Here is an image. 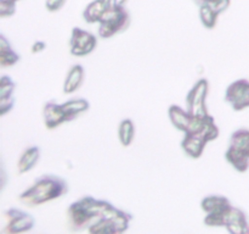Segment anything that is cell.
Returning <instances> with one entry per match:
<instances>
[{
  "instance_id": "6da1fadb",
  "label": "cell",
  "mask_w": 249,
  "mask_h": 234,
  "mask_svg": "<svg viewBox=\"0 0 249 234\" xmlns=\"http://www.w3.org/2000/svg\"><path fill=\"white\" fill-rule=\"evenodd\" d=\"M67 192L68 184L63 178L55 175H43L19 195L18 200L26 206L34 207L63 196Z\"/></svg>"
},
{
  "instance_id": "7a4b0ae2",
  "label": "cell",
  "mask_w": 249,
  "mask_h": 234,
  "mask_svg": "<svg viewBox=\"0 0 249 234\" xmlns=\"http://www.w3.org/2000/svg\"><path fill=\"white\" fill-rule=\"evenodd\" d=\"M111 205L106 200H96L91 195L72 202L67 209L68 227L71 231L78 232L88 229L94 222L101 218L105 210Z\"/></svg>"
},
{
  "instance_id": "3957f363",
  "label": "cell",
  "mask_w": 249,
  "mask_h": 234,
  "mask_svg": "<svg viewBox=\"0 0 249 234\" xmlns=\"http://www.w3.org/2000/svg\"><path fill=\"white\" fill-rule=\"evenodd\" d=\"M130 22V14L125 7L112 5L100 20L99 37L102 39H108L122 33L129 28Z\"/></svg>"
},
{
  "instance_id": "277c9868",
  "label": "cell",
  "mask_w": 249,
  "mask_h": 234,
  "mask_svg": "<svg viewBox=\"0 0 249 234\" xmlns=\"http://www.w3.org/2000/svg\"><path fill=\"white\" fill-rule=\"evenodd\" d=\"M209 90V83L206 78L199 79L196 84L192 87V89L187 93L186 97V107L187 111L192 116L206 117L208 114V110L206 106L207 94Z\"/></svg>"
},
{
  "instance_id": "5b68a950",
  "label": "cell",
  "mask_w": 249,
  "mask_h": 234,
  "mask_svg": "<svg viewBox=\"0 0 249 234\" xmlns=\"http://www.w3.org/2000/svg\"><path fill=\"white\" fill-rule=\"evenodd\" d=\"M5 227L2 233H23L34 227V218L27 212L18 209H10L4 212Z\"/></svg>"
},
{
  "instance_id": "8992f818",
  "label": "cell",
  "mask_w": 249,
  "mask_h": 234,
  "mask_svg": "<svg viewBox=\"0 0 249 234\" xmlns=\"http://www.w3.org/2000/svg\"><path fill=\"white\" fill-rule=\"evenodd\" d=\"M225 101L235 111H242L249 107V80L242 78L231 83L225 92Z\"/></svg>"
},
{
  "instance_id": "52a82bcc",
  "label": "cell",
  "mask_w": 249,
  "mask_h": 234,
  "mask_svg": "<svg viewBox=\"0 0 249 234\" xmlns=\"http://www.w3.org/2000/svg\"><path fill=\"white\" fill-rule=\"evenodd\" d=\"M97 45V39L90 32L74 27L70 40L71 54L74 56H85L92 53Z\"/></svg>"
},
{
  "instance_id": "ba28073f",
  "label": "cell",
  "mask_w": 249,
  "mask_h": 234,
  "mask_svg": "<svg viewBox=\"0 0 249 234\" xmlns=\"http://www.w3.org/2000/svg\"><path fill=\"white\" fill-rule=\"evenodd\" d=\"M43 116L44 123L48 129H55L63 122H67V117L63 111L62 105L56 104V101H53V100H50L44 105Z\"/></svg>"
},
{
  "instance_id": "9c48e42d",
  "label": "cell",
  "mask_w": 249,
  "mask_h": 234,
  "mask_svg": "<svg viewBox=\"0 0 249 234\" xmlns=\"http://www.w3.org/2000/svg\"><path fill=\"white\" fill-rule=\"evenodd\" d=\"M207 141L198 134L185 133L184 139L181 141V148L190 157L199 158L203 154Z\"/></svg>"
},
{
  "instance_id": "30bf717a",
  "label": "cell",
  "mask_w": 249,
  "mask_h": 234,
  "mask_svg": "<svg viewBox=\"0 0 249 234\" xmlns=\"http://www.w3.org/2000/svg\"><path fill=\"white\" fill-rule=\"evenodd\" d=\"M102 217L113 221V223L116 224L118 233H124V232L129 228V223H130V221L133 219L131 214L123 211V210L117 209V207H114L112 204L105 210L104 214H102Z\"/></svg>"
},
{
  "instance_id": "8fae6325",
  "label": "cell",
  "mask_w": 249,
  "mask_h": 234,
  "mask_svg": "<svg viewBox=\"0 0 249 234\" xmlns=\"http://www.w3.org/2000/svg\"><path fill=\"white\" fill-rule=\"evenodd\" d=\"M231 206L230 200L223 195H208L201 201V209L206 214H223Z\"/></svg>"
},
{
  "instance_id": "7c38bea8",
  "label": "cell",
  "mask_w": 249,
  "mask_h": 234,
  "mask_svg": "<svg viewBox=\"0 0 249 234\" xmlns=\"http://www.w3.org/2000/svg\"><path fill=\"white\" fill-rule=\"evenodd\" d=\"M111 6V0H94L85 7L84 12H83V17H84L85 22H88V23H96V22H100L105 12Z\"/></svg>"
},
{
  "instance_id": "4fadbf2b",
  "label": "cell",
  "mask_w": 249,
  "mask_h": 234,
  "mask_svg": "<svg viewBox=\"0 0 249 234\" xmlns=\"http://www.w3.org/2000/svg\"><path fill=\"white\" fill-rule=\"evenodd\" d=\"M225 158L238 172L243 173L249 168V155L245 150L230 145L225 153Z\"/></svg>"
},
{
  "instance_id": "5bb4252c",
  "label": "cell",
  "mask_w": 249,
  "mask_h": 234,
  "mask_svg": "<svg viewBox=\"0 0 249 234\" xmlns=\"http://www.w3.org/2000/svg\"><path fill=\"white\" fill-rule=\"evenodd\" d=\"M84 80V68L82 65H73L68 71L66 77L65 84H63V93L65 94H72L75 90L79 89Z\"/></svg>"
},
{
  "instance_id": "9a60e30c",
  "label": "cell",
  "mask_w": 249,
  "mask_h": 234,
  "mask_svg": "<svg viewBox=\"0 0 249 234\" xmlns=\"http://www.w3.org/2000/svg\"><path fill=\"white\" fill-rule=\"evenodd\" d=\"M168 114H169L170 122L173 123V126L181 132H186L187 127H189L190 121H191L192 115L190 114L187 110H184L182 107H180L179 105H170L169 110H168Z\"/></svg>"
},
{
  "instance_id": "2e32d148",
  "label": "cell",
  "mask_w": 249,
  "mask_h": 234,
  "mask_svg": "<svg viewBox=\"0 0 249 234\" xmlns=\"http://www.w3.org/2000/svg\"><path fill=\"white\" fill-rule=\"evenodd\" d=\"M40 158V149L38 146H29L22 153L21 157L17 162V170L21 173H26L31 171Z\"/></svg>"
},
{
  "instance_id": "e0dca14e",
  "label": "cell",
  "mask_w": 249,
  "mask_h": 234,
  "mask_svg": "<svg viewBox=\"0 0 249 234\" xmlns=\"http://www.w3.org/2000/svg\"><path fill=\"white\" fill-rule=\"evenodd\" d=\"M21 56L12 49L11 44L7 41L4 34L0 36V65L2 68L10 67L17 63Z\"/></svg>"
},
{
  "instance_id": "ac0fdd59",
  "label": "cell",
  "mask_w": 249,
  "mask_h": 234,
  "mask_svg": "<svg viewBox=\"0 0 249 234\" xmlns=\"http://www.w3.org/2000/svg\"><path fill=\"white\" fill-rule=\"evenodd\" d=\"M90 104L88 100L83 99V98H78V99H71L62 104V109L65 111L66 117H67V122L73 121L78 115L83 114V112L89 110Z\"/></svg>"
},
{
  "instance_id": "d6986e66",
  "label": "cell",
  "mask_w": 249,
  "mask_h": 234,
  "mask_svg": "<svg viewBox=\"0 0 249 234\" xmlns=\"http://www.w3.org/2000/svg\"><path fill=\"white\" fill-rule=\"evenodd\" d=\"M119 141L123 146H129L134 140L135 136V126L131 119L125 118L121 122L118 128Z\"/></svg>"
},
{
  "instance_id": "ffe728a7",
  "label": "cell",
  "mask_w": 249,
  "mask_h": 234,
  "mask_svg": "<svg viewBox=\"0 0 249 234\" xmlns=\"http://www.w3.org/2000/svg\"><path fill=\"white\" fill-rule=\"evenodd\" d=\"M88 232L92 234H114L118 233L117 231L116 224L113 223V221L108 218H105V217H101V218L97 219L96 222L91 224V226L88 228Z\"/></svg>"
},
{
  "instance_id": "44dd1931",
  "label": "cell",
  "mask_w": 249,
  "mask_h": 234,
  "mask_svg": "<svg viewBox=\"0 0 249 234\" xmlns=\"http://www.w3.org/2000/svg\"><path fill=\"white\" fill-rule=\"evenodd\" d=\"M219 15L214 11L213 7L208 4H203L199 6V19H201L202 24L206 28L213 29L216 26Z\"/></svg>"
},
{
  "instance_id": "7402d4cb",
  "label": "cell",
  "mask_w": 249,
  "mask_h": 234,
  "mask_svg": "<svg viewBox=\"0 0 249 234\" xmlns=\"http://www.w3.org/2000/svg\"><path fill=\"white\" fill-rule=\"evenodd\" d=\"M198 136H201L202 138L207 141V143L215 140V139L218 138L219 128H218V126L215 124V119H214L213 116H211V115H207V116L204 117L203 129H202V132L198 134Z\"/></svg>"
},
{
  "instance_id": "603a6c76",
  "label": "cell",
  "mask_w": 249,
  "mask_h": 234,
  "mask_svg": "<svg viewBox=\"0 0 249 234\" xmlns=\"http://www.w3.org/2000/svg\"><path fill=\"white\" fill-rule=\"evenodd\" d=\"M230 145L235 146V148L245 150L248 154L249 148V129L248 128H240L235 131L231 136Z\"/></svg>"
},
{
  "instance_id": "cb8c5ba5",
  "label": "cell",
  "mask_w": 249,
  "mask_h": 234,
  "mask_svg": "<svg viewBox=\"0 0 249 234\" xmlns=\"http://www.w3.org/2000/svg\"><path fill=\"white\" fill-rule=\"evenodd\" d=\"M15 88H16V84H15L14 80L9 76H2L1 79H0V99L12 97Z\"/></svg>"
},
{
  "instance_id": "d4e9b609",
  "label": "cell",
  "mask_w": 249,
  "mask_h": 234,
  "mask_svg": "<svg viewBox=\"0 0 249 234\" xmlns=\"http://www.w3.org/2000/svg\"><path fill=\"white\" fill-rule=\"evenodd\" d=\"M225 212H223V214H207V216L204 217V224L208 227H225Z\"/></svg>"
},
{
  "instance_id": "484cf974",
  "label": "cell",
  "mask_w": 249,
  "mask_h": 234,
  "mask_svg": "<svg viewBox=\"0 0 249 234\" xmlns=\"http://www.w3.org/2000/svg\"><path fill=\"white\" fill-rule=\"evenodd\" d=\"M226 229L232 234H249V221L232 222L226 224Z\"/></svg>"
},
{
  "instance_id": "4316f807",
  "label": "cell",
  "mask_w": 249,
  "mask_h": 234,
  "mask_svg": "<svg viewBox=\"0 0 249 234\" xmlns=\"http://www.w3.org/2000/svg\"><path fill=\"white\" fill-rule=\"evenodd\" d=\"M204 126V117L199 116H192L191 121H190L189 127H187L186 132L187 134H199L203 129Z\"/></svg>"
},
{
  "instance_id": "83f0119b",
  "label": "cell",
  "mask_w": 249,
  "mask_h": 234,
  "mask_svg": "<svg viewBox=\"0 0 249 234\" xmlns=\"http://www.w3.org/2000/svg\"><path fill=\"white\" fill-rule=\"evenodd\" d=\"M16 12V2L6 1V0H0V17H10Z\"/></svg>"
},
{
  "instance_id": "f1b7e54d",
  "label": "cell",
  "mask_w": 249,
  "mask_h": 234,
  "mask_svg": "<svg viewBox=\"0 0 249 234\" xmlns=\"http://www.w3.org/2000/svg\"><path fill=\"white\" fill-rule=\"evenodd\" d=\"M15 105V99L12 97L5 98V99H0V115L4 116L7 112H10L12 110Z\"/></svg>"
},
{
  "instance_id": "f546056e",
  "label": "cell",
  "mask_w": 249,
  "mask_h": 234,
  "mask_svg": "<svg viewBox=\"0 0 249 234\" xmlns=\"http://www.w3.org/2000/svg\"><path fill=\"white\" fill-rule=\"evenodd\" d=\"M212 7L214 9V11L216 12L218 15L223 14L224 11L228 10V7L230 6V0H216L214 4L211 5Z\"/></svg>"
},
{
  "instance_id": "4dcf8cb0",
  "label": "cell",
  "mask_w": 249,
  "mask_h": 234,
  "mask_svg": "<svg viewBox=\"0 0 249 234\" xmlns=\"http://www.w3.org/2000/svg\"><path fill=\"white\" fill-rule=\"evenodd\" d=\"M65 2L66 0H46L45 7L48 9V11L55 12L58 11V10L65 5Z\"/></svg>"
},
{
  "instance_id": "1f68e13d",
  "label": "cell",
  "mask_w": 249,
  "mask_h": 234,
  "mask_svg": "<svg viewBox=\"0 0 249 234\" xmlns=\"http://www.w3.org/2000/svg\"><path fill=\"white\" fill-rule=\"evenodd\" d=\"M45 48H46L45 41L36 40V41H34L33 45H32V53L38 54V53H40V51H43Z\"/></svg>"
},
{
  "instance_id": "d6a6232c",
  "label": "cell",
  "mask_w": 249,
  "mask_h": 234,
  "mask_svg": "<svg viewBox=\"0 0 249 234\" xmlns=\"http://www.w3.org/2000/svg\"><path fill=\"white\" fill-rule=\"evenodd\" d=\"M215 1H216V0H195V2H196L198 6H201V5H203V4L212 5V4H214Z\"/></svg>"
},
{
  "instance_id": "836d02e7",
  "label": "cell",
  "mask_w": 249,
  "mask_h": 234,
  "mask_svg": "<svg viewBox=\"0 0 249 234\" xmlns=\"http://www.w3.org/2000/svg\"><path fill=\"white\" fill-rule=\"evenodd\" d=\"M112 1V5H114V6H124V4H125L128 0H111Z\"/></svg>"
},
{
  "instance_id": "e575fe53",
  "label": "cell",
  "mask_w": 249,
  "mask_h": 234,
  "mask_svg": "<svg viewBox=\"0 0 249 234\" xmlns=\"http://www.w3.org/2000/svg\"><path fill=\"white\" fill-rule=\"evenodd\" d=\"M6 1H15V2H17V1H18V0H6Z\"/></svg>"
},
{
  "instance_id": "d590c367",
  "label": "cell",
  "mask_w": 249,
  "mask_h": 234,
  "mask_svg": "<svg viewBox=\"0 0 249 234\" xmlns=\"http://www.w3.org/2000/svg\"><path fill=\"white\" fill-rule=\"evenodd\" d=\"M248 155H249V148H248Z\"/></svg>"
}]
</instances>
